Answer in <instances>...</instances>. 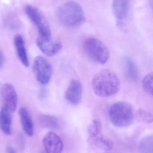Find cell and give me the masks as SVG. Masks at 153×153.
I'll list each match as a JSON object with an SVG mask.
<instances>
[{
  "mask_svg": "<svg viewBox=\"0 0 153 153\" xmlns=\"http://www.w3.org/2000/svg\"><path fill=\"white\" fill-rule=\"evenodd\" d=\"M92 88L97 96L102 98L110 97L118 92L120 90V80L112 71L102 70L93 77Z\"/></svg>",
  "mask_w": 153,
  "mask_h": 153,
  "instance_id": "6da1fadb",
  "label": "cell"
},
{
  "mask_svg": "<svg viewBox=\"0 0 153 153\" xmlns=\"http://www.w3.org/2000/svg\"><path fill=\"white\" fill-rule=\"evenodd\" d=\"M56 16L59 22L68 28L79 27L85 21L82 8L75 1H68L61 4L56 11Z\"/></svg>",
  "mask_w": 153,
  "mask_h": 153,
  "instance_id": "7a4b0ae2",
  "label": "cell"
},
{
  "mask_svg": "<svg viewBox=\"0 0 153 153\" xmlns=\"http://www.w3.org/2000/svg\"><path fill=\"white\" fill-rule=\"evenodd\" d=\"M109 118L111 124L115 126L127 127L130 126L134 121V108L126 102H115L110 108Z\"/></svg>",
  "mask_w": 153,
  "mask_h": 153,
  "instance_id": "3957f363",
  "label": "cell"
},
{
  "mask_svg": "<svg viewBox=\"0 0 153 153\" xmlns=\"http://www.w3.org/2000/svg\"><path fill=\"white\" fill-rule=\"evenodd\" d=\"M83 48L88 57L100 64L106 63L110 56L109 50L106 45L95 38H89L85 41Z\"/></svg>",
  "mask_w": 153,
  "mask_h": 153,
  "instance_id": "277c9868",
  "label": "cell"
},
{
  "mask_svg": "<svg viewBox=\"0 0 153 153\" xmlns=\"http://www.w3.org/2000/svg\"><path fill=\"white\" fill-rule=\"evenodd\" d=\"M26 12L37 28L38 36L45 38H52L51 30L47 20L37 8L32 5H27L26 7Z\"/></svg>",
  "mask_w": 153,
  "mask_h": 153,
  "instance_id": "5b68a950",
  "label": "cell"
},
{
  "mask_svg": "<svg viewBox=\"0 0 153 153\" xmlns=\"http://www.w3.org/2000/svg\"><path fill=\"white\" fill-rule=\"evenodd\" d=\"M33 71L37 81L43 85L48 84L53 76L51 64L43 56H36L33 62Z\"/></svg>",
  "mask_w": 153,
  "mask_h": 153,
  "instance_id": "8992f818",
  "label": "cell"
},
{
  "mask_svg": "<svg viewBox=\"0 0 153 153\" xmlns=\"http://www.w3.org/2000/svg\"><path fill=\"white\" fill-rule=\"evenodd\" d=\"M129 0H113L112 12L120 29L126 27V20L128 13Z\"/></svg>",
  "mask_w": 153,
  "mask_h": 153,
  "instance_id": "52a82bcc",
  "label": "cell"
},
{
  "mask_svg": "<svg viewBox=\"0 0 153 153\" xmlns=\"http://www.w3.org/2000/svg\"><path fill=\"white\" fill-rule=\"evenodd\" d=\"M37 45L40 51L47 56L56 55L62 49V45L58 40H53L52 38H45L38 36L36 40Z\"/></svg>",
  "mask_w": 153,
  "mask_h": 153,
  "instance_id": "ba28073f",
  "label": "cell"
},
{
  "mask_svg": "<svg viewBox=\"0 0 153 153\" xmlns=\"http://www.w3.org/2000/svg\"><path fill=\"white\" fill-rule=\"evenodd\" d=\"M1 96L4 106H5L11 112H14L17 108L18 97L14 86L10 83H6L1 88Z\"/></svg>",
  "mask_w": 153,
  "mask_h": 153,
  "instance_id": "9c48e42d",
  "label": "cell"
},
{
  "mask_svg": "<svg viewBox=\"0 0 153 153\" xmlns=\"http://www.w3.org/2000/svg\"><path fill=\"white\" fill-rule=\"evenodd\" d=\"M82 94V83L78 80L73 79L70 82L65 91V100L72 105H77L81 101Z\"/></svg>",
  "mask_w": 153,
  "mask_h": 153,
  "instance_id": "30bf717a",
  "label": "cell"
},
{
  "mask_svg": "<svg viewBox=\"0 0 153 153\" xmlns=\"http://www.w3.org/2000/svg\"><path fill=\"white\" fill-rule=\"evenodd\" d=\"M43 143L47 153H62V141L54 132L47 133L43 138Z\"/></svg>",
  "mask_w": 153,
  "mask_h": 153,
  "instance_id": "8fae6325",
  "label": "cell"
},
{
  "mask_svg": "<svg viewBox=\"0 0 153 153\" xmlns=\"http://www.w3.org/2000/svg\"><path fill=\"white\" fill-rule=\"evenodd\" d=\"M19 115L22 129L28 136H33L34 126L30 114L26 108L22 107L19 110Z\"/></svg>",
  "mask_w": 153,
  "mask_h": 153,
  "instance_id": "7c38bea8",
  "label": "cell"
},
{
  "mask_svg": "<svg viewBox=\"0 0 153 153\" xmlns=\"http://www.w3.org/2000/svg\"><path fill=\"white\" fill-rule=\"evenodd\" d=\"M12 112L3 105L0 111V128L3 133L7 135L11 134Z\"/></svg>",
  "mask_w": 153,
  "mask_h": 153,
  "instance_id": "4fadbf2b",
  "label": "cell"
},
{
  "mask_svg": "<svg viewBox=\"0 0 153 153\" xmlns=\"http://www.w3.org/2000/svg\"><path fill=\"white\" fill-rule=\"evenodd\" d=\"M14 43L18 58L24 66L28 67L29 65L28 58L24 45V40L21 35L18 34L15 36Z\"/></svg>",
  "mask_w": 153,
  "mask_h": 153,
  "instance_id": "5bb4252c",
  "label": "cell"
},
{
  "mask_svg": "<svg viewBox=\"0 0 153 153\" xmlns=\"http://www.w3.org/2000/svg\"><path fill=\"white\" fill-rule=\"evenodd\" d=\"M88 141L93 145L104 151H109L113 147L112 142L101 134L94 137H89Z\"/></svg>",
  "mask_w": 153,
  "mask_h": 153,
  "instance_id": "9a60e30c",
  "label": "cell"
},
{
  "mask_svg": "<svg viewBox=\"0 0 153 153\" xmlns=\"http://www.w3.org/2000/svg\"><path fill=\"white\" fill-rule=\"evenodd\" d=\"M125 67L127 76L132 82H136L138 78V71L137 67L134 61L129 58L125 59Z\"/></svg>",
  "mask_w": 153,
  "mask_h": 153,
  "instance_id": "2e32d148",
  "label": "cell"
},
{
  "mask_svg": "<svg viewBox=\"0 0 153 153\" xmlns=\"http://www.w3.org/2000/svg\"><path fill=\"white\" fill-rule=\"evenodd\" d=\"M140 153H153V135L145 137L139 144Z\"/></svg>",
  "mask_w": 153,
  "mask_h": 153,
  "instance_id": "e0dca14e",
  "label": "cell"
},
{
  "mask_svg": "<svg viewBox=\"0 0 153 153\" xmlns=\"http://www.w3.org/2000/svg\"><path fill=\"white\" fill-rule=\"evenodd\" d=\"M40 121L41 125L45 127L55 128L59 126L58 119L51 115H41L40 117Z\"/></svg>",
  "mask_w": 153,
  "mask_h": 153,
  "instance_id": "ac0fdd59",
  "label": "cell"
},
{
  "mask_svg": "<svg viewBox=\"0 0 153 153\" xmlns=\"http://www.w3.org/2000/svg\"><path fill=\"white\" fill-rule=\"evenodd\" d=\"M101 129L100 121L98 119H94L93 120L88 126L87 129L89 137H94L101 134Z\"/></svg>",
  "mask_w": 153,
  "mask_h": 153,
  "instance_id": "d6986e66",
  "label": "cell"
},
{
  "mask_svg": "<svg viewBox=\"0 0 153 153\" xmlns=\"http://www.w3.org/2000/svg\"><path fill=\"white\" fill-rule=\"evenodd\" d=\"M143 87L147 93L153 96V72L146 75L143 80Z\"/></svg>",
  "mask_w": 153,
  "mask_h": 153,
  "instance_id": "ffe728a7",
  "label": "cell"
},
{
  "mask_svg": "<svg viewBox=\"0 0 153 153\" xmlns=\"http://www.w3.org/2000/svg\"><path fill=\"white\" fill-rule=\"evenodd\" d=\"M138 117L143 122L150 124L153 122V113L145 109H139L137 111Z\"/></svg>",
  "mask_w": 153,
  "mask_h": 153,
  "instance_id": "44dd1931",
  "label": "cell"
},
{
  "mask_svg": "<svg viewBox=\"0 0 153 153\" xmlns=\"http://www.w3.org/2000/svg\"><path fill=\"white\" fill-rule=\"evenodd\" d=\"M4 62V57L2 53L0 51V68L2 67Z\"/></svg>",
  "mask_w": 153,
  "mask_h": 153,
  "instance_id": "7402d4cb",
  "label": "cell"
},
{
  "mask_svg": "<svg viewBox=\"0 0 153 153\" xmlns=\"http://www.w3.org/2000/svg\"><path fill=\"white\" fill-rule=\"evenodd\" d=\"M7 153H16L14 148L11 146H8L7 147Z\"/></svg>",
  "mask_w": 153,
  "mask_h": 153,
  "instance_id": "603a6c76",
  "label": "cell"
},
{
  "mask_svg": "<svg viewBox=\"0 0 153 153\" xmlns=\"http://www.w3.org/2000/svg\"></svg>",
  "mask_w": 153,
  "mask_h": 153,
  "instance_id": "cb8c5ba5",
  "label": "cell"
}]
</instances>
